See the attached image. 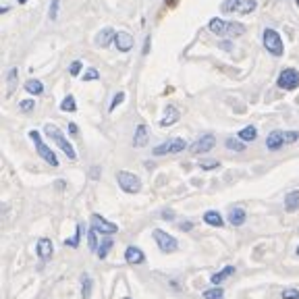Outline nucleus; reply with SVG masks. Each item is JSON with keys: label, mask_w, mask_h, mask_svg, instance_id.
<instances>
[{"label": "nucleus", "mask_w": 299, "mask_h": 299, "mask_svg": "<svg viewBox=\"0 0 299 299\" xmlns=\"http://www.w3.org/2000/svg\"><path fill=\"white\" fill-rule=\"evenodd\" d=\"M44 133H46V135H48V137H50V139H52V141H54V143H56L58 147L63 150V152L67 154V158H69V160H75V158H77V152H75V147L71 145V141H69V139H67V137L63 135V131L58 129L56 125L48 123V125L44 127Z\"/></svg>", "instance_id": "nucleus-1"}, {"label": "nucleus", "mask_w": 299, "mask_h": 299, "mask_svg": "<svg viewBox=\"0 0 299 299\" xmlns=\"http://www.w3.org/2000/svg\"><path fill=\"white\" fill-rule=\"evenodd\" d=\"M262 44H264V48L270 52L272 56H283V52H285L283 38H281V34L277 32V29L266 27L264 32H262Z\"/></svg>", "instance_id": "nucleus-2"}, {"label": "nucleus", "mask_w": 299, "mask_h": 299, "mask_svg": "<svg viewBox=\"0 0 299 299\" xmlns=\"http://www.w3.org/2000/svg\"><path fill=\"white\" fill-rule=\"evenodd\" d=\"M116 181L125 193H139L141 191V179L129 170H118L116 172Z\"/></svg>", "instance_id": "nucleus-3"}, {"label": "nucleus", "mask_w": 299, "mask_h": 299, "mask_svg": "<svg viewBox=\"0 0 299 299\" xmlns=\"http://www.w3.org/2000/svg\"><path fill=\"white\" fill-rule=\"evenodd\" d=\"M29 139H32L34 143H36V150H38V154L50 164V166H58V158H56V154L52 152V147H48L44 141H42V135H40V131H36V129H32L29 131Z\"/></svg>", "instance_id": "nucleus-4"}, {"label": "nucleus", "mask_w": 299, "mask_h": 299, "mask_svg": "<svg viewBox=\"0 0 299 299\" xmlns=\"http://www.w3.org/2000/svg\"><path fill=\"white\" fill-rule=\"evenodd\" d=\"M256 0H225L222 13H237V15H250L256 11Z\"/></svg>", "instance_id": "nucleus-5"}, {"label": "nucleus", "mask_w": 299, "mask_h": 299, "mask_svg": "<svg viewBox=\"0 0 299 299\" xmlns=\"http://www.w3.org/2000/svg\"><path fill=\"white\" fill-rule=\"evenodd\" d=\"M187 147V141L183 137H172L160 145L154 147V156H166V154H179L183 152V150Z\"/></svg>", "instance_id": "nucleus-6"}, {"label": "nucleus", "mask_w": 299, "mask_h": 299, "mask_svg": "<svg viewBox=\"0 0 299 299\" xmlns=\"http://www.w3.org/2000/svg\"><path fill=\"white\" fill-rule=\"evenodd\" d=\"M277 85L281 89H285V92H293V89L299 87V71L297 69H283L279 79H277Z\"/></svg>", "instance_id": "nucleus-7"}, {"label": "nucleus", "mask_w": 299, "mask_h": 299, "mask_svg": "<svg viewBox=\"0 0 299 299\" xmlns=\"http://www.w3.org/2000/svg\"><path fill=\"white\" fill-rule=\"evenodd\" d=\"M152 235H154V239H156V245L160 247V252H164V254L177 252L179 243H177V239H175L172 235H168V233H164V231H160V229H154Z\"/></svg>", "instance_id": "nucleus-8"}, {"label": "nucleus", "mask_w": 299, "mask_h": 299, "mask_svg": "<svg viewBox=\"0 0 299 299\" xmlns=\"http://www.w3.org/2000/svg\"><path fill=\"white\" fill-rule=\"evenodd\" d=\"M89 225H92V229L96 233H102V235H114L118 231V227L114 222H108L100 214H92V218H89Z\"/></svg>", "instance_id": "nucleus-9"}, {"label": "nucleus", "mask_w": 299, "mask_h": 299, "mask_svg": "<svg viewBox=\"0 0 299 299\" xmlns=\"http://www.w3.org/2000/svg\"><path fill=\"white\" fill-rule=\"evenodd\" d=\"M214 145H216V137L212 133H206L191 145V152L193 154H206V152H210V150H214Z\"/></svg>", "instance_id": "nucleus-10"}, {"label": "nucleus", "mask_w": 299, "mask_h": 299, "mask_svg": "<svg viewBox=\"0 0 299 299\" xmlns=\"http://www.w3.org/2000/svg\"><path fill=\"white\" fill-rule=\"evenodd\" d=\"M283 145H287V131H272V133H268L266 137V147L270 150V152H277V150H281Z\"/></svg>", "instance_id": "nucleus-11"}, {"label": "nucleus", "mask_w": 299, "mask_h": 299, "mask_svg": "<svg viewBox=\"0 0 299 299\" xmlns=\"http://www.w3.org/2000/svg\"><path fill=\"white\" fill-rule=\"evenodd\" d=\"M133 36L129 34V32H116V36H114V46H116V50L118 52H129L131 48H133Z\"/></svg>", "instance_id": "nucleus-12"}, {"label": "nucleus", "mask_w": 299, "mask_h": 299, "mask_svg": "<svg viewBox=\"0 0 299 299\" xmlns=\"http://www.w3.org/2000/svg\"><path fill=\"white\" fill-rule=\"evenodd\" d=\"M179 118H181V112H179V108L177 106H166L164 108V114H162V118H160V127H172Z\"/></svg>", "instance_id": "nucleus-13"}, {"label": "nucleus", "mask_w": 299, "mask_h": 299, "mask_svg": "<svg viewBox=\"0 0 299 299\" xmlns=\"http://www.w3.org/2000/svg\"><path fill=\"white\" fill-rule=\"evenodd\" d=\"M150 141V131H147V125H137L135 127V135H133V145L135 147H145Z\"/></svg>", "instance_id": "nucleus-14"}, {"label": "nucleus", "mask_w": 299, "mask_h": 299, "mask_svg": "<svg viewBox=\"0 0 299 299\" xmlns=\"http://www.w3.org/2000/svg\"><path fill=\"white\" fill-rule=\"evenodd\" d=\"M114 36H116V32L112 27H104L102 32H98V36H96V46H100V48L110 46L114 42Z\"/></svg>", "instance_id": "nucleus-15"}, {"label": "nucleus", "mask_w": 299, "mask_h": 299, "mask_svg": "<svg viewBox=\"0 0 299 299\" xmlns=\"http://www.w3.org/2000/svg\"><path fill=\"white\" fill-rule=\"evenodd\" d=\"M36 252H38L40 260H48V258H52V254H54L52 241H50V239H46V237H42L40 241H38V245H36Z\"/></svg>", "instance_id": "nucleus-16"}, {"label": "nucleus", "mask_w": 299, "mask_h": 299, "mask_svg": "<svg viewBox=\"0 0 299 299\" xmlns=\"http://www.w3.org/2000/svg\"><path fill=\"white\" fill-rule=\"evenodd\" d=\"M208 29H210L212 34H216V36H227V32H229V21L214 17V19H210V23H208Z\"/></svg>", "instance_id": "nucleus-17"}, {"label": "nucleus", "mask_w": 299, "mask_h": 299, "mask_svg": "<svg viewBox=\"0 0 299 299\" xmlns=\"http://www.w3.org/2000/svg\"><path fill=\"white\" fill-rule=\"evenodd\" d=\"M125 262H129V264H143L145 262V256H143V252L139 247L129 245L125 250Z\"/></svg>", "instance_id": "nucleus-18"}, {"label": "nucleus", "mask_w": 299, "mask_h": 299, "mask_svg": "<svg viewBox=\"0 0 299 299\" xmlns=\"http://www.w3.org/2000/svg\"><path fill=\"white\" fill-rule=\"evenodd\" d=\"M247 218V212L243 210V208H233V210L229 212V225L233 227H241Z\"/></svg>", "instance_id": "nucleus-19"}, {"label": "nucleus", "mask_w": 299, "mask_h": 299, "mask_svg": "<svg viewBox=\"0 0 299 299\" xmlns=\"http://www.w3.org/2000/svg\"><path fill=\"white\" fill-rule=\"evenodd\" d=\"M233 275H235V266H225L220 272H214V275L210 277V281L214 283V287H218L220 283H225V281H227L229 277H233Z\"/></svg>", "instance_id": "nucleus-20"}, {"label": "nucleus", "mask_w": 299, "mask_h": 299, "mask_svg": "<svg viewBox=\"0 0 299 299\" xmlns=\"http://www.w3.org/2000/svg\"><path fill=\"white\" fill-rule=\"evenodd\" d=\"M25 92L32 96H42L44 94V83L40 79H29L25 81Z\"/></svg>", "instance_id": "nucleus-21"}, {"label": "nucleus", "mask_w": 299, "mask_h": 299, "mask_svg": "<svg viewBox=\"0 0 299 299\" xmlns=\"http://www.w3.org/2000/svg\"><path fill=\"white\" fill-rule=\"evenodd\" d=\"M204 222H206V225H210V227H216V229H220V227L225 225L222 216H220L216 210H208V212L204 214Z\"/></svg>", "instance_id": "nucleus-22"}, {"label": "nucleus", "mask_w": 299, "mask_h": 299, "mask_svg": "<svg viewBox=\"0 0 299 299\" xmlns=\"http://www.w3.org/2000/svg\"><path fill=\"white\" fill-rule=\"evenodd\" d=\"M297 208H299V189H295L289 195H285V210L287 212H295Z\"/></svg>", "instance_id": "nucleus-23"}, {"label": "nucleus", "mask_w": 299, "mask_h": 299, "mask_svg": "<svg viewBox=\"0 0 299 299\" xmlns=\"http://www.w3.org/2000/svg\"><path fill=\"white\" fill-rule=\"evenodd\" d=\"M17 75H19V69L17 67H11L9 69V73H7V94L11 96L13 92H15V87H17Z\"/></svg>", "instance_id": "nucleus-24"}, {"label": "nucleus", "mask_w": 299, "mask_h": 299, "mask_svg": "<svg viewBox=\"0 0 299 299\" xmlns=\"http://www.w3.org/2000/svg\"><path fill=\"white\" fill-rule=\"evenodd\" d=\"M81 297L83 299H89L92 297V277L89 275H81Z\"/></svg>", "instance_id": "nucleus-25"}, {"label": "nucleus", "mask_w": 299, "mask_h": 299, "mask_svg": "<svg viewBox=\"0 0 299 299\" xmlns=\"http://www.w3.org/2000/svg\"><path fill=\"white\" fill-rule=\"evenodd\" d=\"M225 145L231 150V152H245V141H241L239 137H227Z\"/></svg>", "instance_id": "nucleus-26"}, {"label": "nucleus", "mask_w": 299, "mask_h": 299, "mask_svg": "<svg viewBox=\"0 0 299 299\" xmlns=\"http://www.w3.org/2000/svg\"><path fill=\"white\" fill-rule=\"evenodd\" d=\"M256 137H258V129L254 127V125H250V127H243L241 131H239V139L241 141H256Z\"/></svg>", "instance_id": "nucleus-27"}, {"label": "nucleus", "mask_w": 299, "mask_h": 299, "mask_svg": "<svg viewBox=\"0 0 299 299\" xmlns=\"http://www.w3.org/2000/svg\"><path fill=\"white\" fill-rule=\"evenodd\" d=\"M243 34H245V25H243V23L229 21V32H227V36L235 38V36H243Z\"/></svg>", "instance_id": "nucleus-28"}, {"label": "nucleus", "mask_w": 299, "mask_h": 299, "mask_svg": "<svg viewBox=\"0 0 299 299\" xmlns=\"http://www.w3.org/2000/svg\"><path fill=\"white\" fill-rule=\"evenodd\" d=\"M112 245H114V243H112V239H110V237L102 239V243H100V247H98V252H96V254H98V258H100V260H104V258L108 256V252L112 250Z\"/></svg>", "instance_id": "nucleus-29"}, {"label": "nucleus", "mask_w": 299, "mask_h": 299, "mask_svg": "<svg viewBox=\"0 0 299 299\" xmlns=\"http://www.w3.org/2000/svg\"><path fill=\"white\" fill-rule=\"evenodd\" d=\"M61 110H63V112H75V110H77V102H75V98H73L71 94L61 102Z\"/></svg>", "instance_id": "nucleus-30"}, {"label": "nucleus", "mask_w": 299, "mask_h": 299, "mask_svg": "<svg viewBox=\"0 0 299 299\" xmlns=\"http://www.w3.org/2000/svg\"><path fill=\"white\" fill-rule=\"evenodd\" d=\"M204 299H225V291L220 287H212L204 291Z\"/></svg>", "instance_id": "nucleus-31"}, {"label": "nucleus", "mask_w": 299, "mask_h": 299, "mask_svg": "<svg viewBox=\"0 0 299 299\" xmlns=\"http://www.w3.org/2000/svg\"><path fill=\"white\" fill-rule=\"evenodd\" d=\"M87 243H89V250H92V252H98L100 243H98V237H96V231L94 229L87 231Z\"/></svg>", "instance_id": "nucleus-32"}, {"label": "nucleus", "mask_w": 299, "mask_h": 299, "mask_svg": "<svg viewBox=\"0 0 299 299\" xmlns=\"http://www.w3.org/2000/svg\"><path fill=\"white\" fill-rule=\"evenodd\" d=\"M79 239H81V227L77 225V229H75V235H73L71 239H67V241H65V245H69V247H77V245H79Z\"/></svg>", "instance_id": "nucleus-33"}, {"label": "nucleus", "mask_w": 299, "mask_h": 299, "mask_svg": "<svg viewBox=\"0 0 299 299\" xmlns=\"http://www.w3.org/2000/svg\"><path fill=\"white\" fill-rule=\"evenodd\" d=\"M58 5H61V0H50V9H48V19H56L58 17Z\"/></svg>", "instance_id": "nucleus-34"}, {"label": "nucleus", "mask_w": 299, "mask_h": 299, "mask_svg": "<svg viewBox=\"0 0 299 299\" xmlns=\"http://www.w3.org/2000/svg\"><path fill=\"white\" fill-rule=\"evenodd\" d=\"M123 102H125V92H116L114 98H112V102H110V112L116 110V106H118V104H123Z\"/></svg>", "instance_id": "nucleus-35"}, {"label": "nucleus", "mask_w": 299, "mask_h": 299, "mask_svg": "<svg viewBox=\"0 0 299 299\" xmlns=\"http://www.w3.org/2000/svg\"><path fill=\"white\" fill-rule=\"evenodd\" d=\"M96 79H100L98 69H85V73H83V81H96Z\"/></svg>", "instance_id": "nucleus-36"}, {"label": "nucleus", "mask_w": 299, "mask_h": 299, "mask_svg": "<svg viewBox=\"0 0 299 299\" xmlns=\"http://www.w3.org/2000/svg\"><path fill=\"white\" fill-rule=\"evenodd\" d=\"M34 108H36V102L34 100H21L19 102V110L21 112H32Z\"/></svg>", "instance_id": "nucleus-37"}, {"label": "nucleus", "mask_w": 299, "mask_h": 299, "mask_svg": "<svg viewBox=\"0 0 299 299\" xmlns=\"http://www.w3.org/2000/svg\"><path fill=\"white\" fill-rule=\"evenodd\" d=\"M218 166H220L218 160H202V162H200V168H204V170H214V168H218Z\"/></svg>", "instance_id": "nucleus-38"}, {"label": "nucleus", "mask_w": 299, "mask_h": 299, "mask_svg": "<svg viewBox=\"0 0 299 299\" xmlns=\"http://www.w3.org/2000/svg\"><path fill=\"white\" fill-rule=\"evenodd\" d=\"M81 69H83L81 61H73V63H71V67H69V73H71L73 77H77V75L81 73Z\"/></svg>", "instance_id": "nucleus-39"}, {"label": "nucleus", "mask_w": 299, "mask_h": 299, "mask_svg": "<svg viewBox=\"0 0 299 299\" xmlns=\"http://www.w3.org/2000/svg\"><path fill=\"white\" fill-rule=\"evenodd\" d=\"M283 299H299V291L297 289H285L283 291Z\"/></svg>", "instance_id": "nucleus-40"}, {"label": "nucleus", "mask_w": 299, "mask_h": 299, "mask_svg": "<svg viewBox=\"0 0 299 299\" xmlns=\"http://www.w3.org/2000/svg\"><path fill=\"white\" fill-rule=\"evenodd\" d=\"M179 229H181V231H191V229H193V225H191L189 220H185V222L179 225Z\"/></svg>", "instance_id": "nucleus-41"}, {"label": "nucleus", "mask_w": 299, "mask_h": 299, "mask_svg": "<svg viewBox=\"0 0 299 299\" xmlns=\"http://www.w3.org/2000/svg\"><path fill=\"white\" fill-rule=\"evenodd\" d=\"M69 133L77 137V133H79V129H77V125H75V123H69Z\"/></svg>", "instance_id": "nucleus-42"}, {"label": "nucleus", "mask_w": 299, "mask_h": 299, "mask_svg": "<svg viewBox=\"0 0 299 299\" xmlns=\"http://www.w3.org/2000/svg\"><path fill=\"white\" fill-rule=\"evenodd\" d=\"M162 218H164V220H175V212H170V210H168V212H164V214H162Z\"/></svg>", "instance_id": "nucleus-43"}, {"label": "nucleus", "mask_w": 299, "mask_h": 299, "mask_svg": "<svg viewBox=\"0 0 299 299\" xmlns=\"http://www.w3.org/2000/svg\"><path fill=\"white\" fill-rule=\"evenodd\" d=\"M150 52V38H145V44H143V54Z\"/></svg>", "instance_id": "nucleus-44"}, {"label": "nucleus", "mask_w": 299, "mask_h": 299, "mask_svg": "<svg viewBox=\"0 0 299 299\" xmlns=\"http://www.w3.org/2000/svg\"><path fill=\"white\" fill-rule=\"evenodd\" d=\"M220 46H222V48H225V50H231V44H229V42H222V44H220Z\"/></svg>", "instance_id": "nucleus-45"}, {"label": "nucleus", "mask_w": 299, "mask_h": 299, "mask_svg": "<svg viewBox=\"0 0 299 299\" xmlns=\"http://www.w3.org/2000/svg\"><path fill=\"white\" fill-rule=\"evenodd\" d=\"M98 172H100L98 168H92V179H96V177H98Z\"/></svg>", "instance_id": "nucleus-46"}, {"label": "nucleus", "mask_w": 299, "mask_h": 299, "mask_svg": "<svg viewBox=\"0 0 299 299\" xmlns=\"http://www.w3.org/2000/svg\"><path fill=\"white\" fill-rule=\"evenodd\" d=\"M177 3V0H166V5H175Z\"/></svg>", "instance_id": "nucleus-47"}, {"label": "nucleus", "mask_w": 299, "mask_h": 299, "mask_svg": "<svg viewBox=\"0 0 299 299\" xmlns=\"http://www.w3.org/2000/svg\"><path fill=\"white\" fill-rule=\"evenodd\" d=\"M17 3H19V5H25V3H27V0H17Z\"/></svg>", "instance_id": "nucleus-48"}, {"label": "nucleus", "mask_w": 299, "mask_h": 299, "mask_svg": "<svg viewBox=\"0 0 299 299\" xmlns=\"http://www.w3.org/2000/svg\"><path fill=\"white\" fill-rule=\"evenodd\" d=\"M295 5H297V7H299V0H295Z\"/></svg>", "instance_id": "nucleus-49"}, {"label": "nucleus", "mask_w": 299, "mask_h": 299, "mask_svg": "<svg viewBox=\"0 0 299 299\" xmlns=\"http://www.w3.org/2000/svg\"><path fill=\"white\" fill-rule=\"evenodd\" d=\"M297 256H299V247H297Z\"/></svg>", "instance_id": "nucleus-50"}, {"label": "nucleus", "mask_w": 299, "mask_h": 299, "mask_svg": "<svg viewBox=\"0 0 299 299\" xmlns=\"http://www.w3.org/2000/svg\"><path fill=\"white\" fill-rule=\"evenodd\" d=\"M123 299H131V297H123Z\"/></svg>", "instance_id": "nucleus-51"}]
</instances>
